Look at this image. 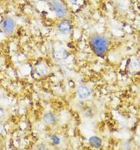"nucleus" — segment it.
Wrapping results in <instances>:
<instances>
[{"label":"nucleus","mask_w":140,"mask_h":150,"mask_svg":"<svg viewBox=\"0 0 140 150\" xmlns=\"http://www.w3.org/2000/svg\"><path fill=\"white\" fill-rule=\"evenodd\" d=\"M91 46L96 55L98 57H104L108 49V39L104 36L99 34L93 35L91 37Z\"/></svg>","instance_id":"obj_1"},{"label":"nucleus","mask_w":140,"mask_h":150,"mask_svg":"<svg viewBox=\"0 0 140 150\" xmlns=\"http://www.w3.org/2000/svg\"><path fill=\"white\" fill-rule=\"evenodd\" d=\"M50 5L51 9L55 12L57 16L60 17V18L66 16V9L64 5L59 0H51L50 2Z\"/></svg>","instance_id":"obj_2"},{"label":"nucleus","mask_w":140,"mask_h":150,"mask_svg":"<svg viewBox=\"0 0 140 150\" xmlns=\"http://www.w3.org/2000/svg\"><path fill=\"white\" fill-rule=\"evenodd\" d=\"M2 28L4 31L6 32V33L9 35L12 34L15 28V21L13 20L11 17H7L2 21Z\"/></svg>","instance_id":"obj_3"},{"label":"nucleus","mask_w":140,"mask_h":150,"mask_svg":"<svg viewBox=\"0 0 140 150\" xmlns=\"http://www.w3.org/2000/svg\"><path fill=\"white\" fill-rule=\"evenodd\" d=\"M77 94L80 99H86L91 95L90 88L85 85H81L78 88Z\"/></svg>","instance_id":"obj_4"},{"label":"nucleus","mask_w":140,"mask_h":150,"mask_svg":"<svg viewBox=\"0 0 140 150\" xmlns=\"http://www.w3.org/2000/svg\"><path fill=\"white\" fill-rule=\"evenodd\" d=\"M58 30L61 33L63 34H68L71 30V24L68 21H62L58 25Z\"/></svg>","instance_id":"obj_5"},{"label":"nucleus","mask_w":140,"mask_h":150,"mask_svg":"<svg viewBox=\"0 0 140 150\" xmlns=\"http://www.w3.org/2000/svg\"><path fill=\"white\" fill-rule=\"evenodd\" d=\"M43 120H44V122L46 125H52V124H54L55 122L56 117L54 114L48 112V113H46L44 115Z\"/></svg>","instance_id":"obj_6"},{"label":"nucleus","mask_w":140,"mask_h":150,"mask_svg":"<svg viewBox=\"0 0 140 150\" xmlns=\"http://www.w3.org/2000/svg\"><path fill=\"white\" fill-rule=\"evenodd\" d=\"M89 143L92 145L93 146L95 147V148H99L101 145V139L97 137H92L89 139Z\"/></svg>","instance_id":"obj_7"},{"label":"nucleus","mask_w":140,"mask_h":150,"mask_svg":"<svg viewBox=\"0 0 140 150\" xmlns=\"http://www.w3.org/2000/svg\"><path fill=\"white\" fill-rule=\"evenodd\" d=\"M51 140L54 142V143H55V144H59V143H60V139H59V138L58 137H56V136H53V137H51Z\"/></svg>","instance_id":"obj_8"},{"label":"nucleus","mask_w":140,"mask_h":150,"mask_svg":"<svg viewBox=\"0 0 140 150\" xmlns=\"http://www.w3.org/2000/svg\"><path fill=\"white\" fill-rule=\"evenodd\" d=\"M3 141L0 138V150H3Z\"/></svg>","instance_id":"obj_9"},{"label":"nucleus","mask_w":140,"mask_h":150,"mask_svg":"<svg viewBox=\"0 0 140 150\" xmlns=\"http://www.w3.org/2000/svg\"><path fill=\"white\" fill-rule=\"evenodd\" d=\"M71 2H72L73 4H76L78 2V0H71Z\"/></svg>","instance_id":"obj_10"},{"label":"nucleus","mask_w":140,"mask_h":150,"mask_svg":"<svg viewBox=\"0 0 140 150\" xmlns=\"http://www.w3.org/2000/svg\"><path fill=\"white\" fill-rule=\"evenodd\" d=\"M38 150H46V149H45L44 148H42V147H41V148H39Z\"/></svg>","instance_id":"obj_11"}]
</instances>
